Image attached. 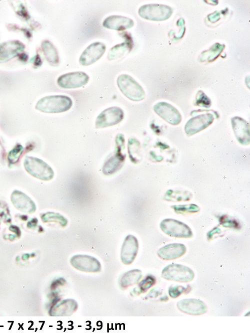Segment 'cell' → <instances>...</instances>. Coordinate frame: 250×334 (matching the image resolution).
<instances>
[{
  "label": "cell",
  "instance_id": "obj_1",
  "mask_svg": "<svg viewBox=\"0 0 250 334\" xmlns=\"http://www.w3.org/2000/svg\"><path fill=\"white\" fill-rule=\"evenodd\" d=\"M72 105V100L67 96L50 95L40 99L35 108L42 112L56 113L68 111Z\"/></svg>",
  "mask_w": 250,
  "mask_h": 334
},
{
  "label": "cell",
  "instance_id": "obj_2",
  "mask_svg": "<svg viewBox=\"0 0 250 334\" xmlns=\"http://www.w3.org/2000/svg\"><path fill=\"white\" fill-rule=\"evenodd\" d=\"M24 165L26 171L36 178L46 181L54 178V172L52 168L41 159L26 156Z\"/></svg>",
  "mask_w": 250,
  "mask_h": 334
},
{
  "label": "cell",
  "instance_id": "obj_3",
  "mask_svg": "<svg viewBox=\"0 0 250 334\" xmlns=\"http://www.w3.org/2000/svg\"><path fill=\"white\" fill-rule=\"evenodd\" d=\"M117 85L122 93L132 101H141L145 97V93L142 87L128 74L120 75L117 79Z\"/></svg>",
  "mask_w": 250,
  "mask_h": 334
},
{
  "label": "cell",
  "instance_id": "obj_4",
  "mask_svg": "<svg viewBox=\"0 0 250 334\" xmlns=\"http://www.w3.org/2000/svg\"><path fill=\"white\" fill-rule=\"evenodd\" d=\"M194 273L192 269L182 264H172L166 266L162 272V277L166 280L179 282L192 280Z\"/></svg>",
  "mask_w": 250,
  "mask_h": 334
},
{
  "label": "cell",
  "instance_id": "obj_5",
  "mask_svg": "<svg viewBox=\"0 0 250 334\" xmlns=\"http://www.w3.org/2000/svg\"><path fill=\"white\" fill-rule=\"evenodd\" d=\"M138 14L142 18L150 21H162L167 20L172 15L171 7L161 4H148L140 7Z\"/></svg>",
  "mask_w": 250,
  "mask_h": 334
},
{
  "label": "cell",
  "instance_id": "obj_6",
  "mask_svg": "<svg viewBox=\"0 0 250 334\" xmlns=\"http://www.w3.org/2000/svg\"><path fill=\"white\" fill-rule=\"evenodd\" d=\"M160 228L166 234L176 238H189L192 236L191 229L186 224L174 219H165Z\"/></svg>",
  "mask_w": 250,
  "mask_h": 334
},
{
  "label": "cell",
  "instance_id": "obj_7",
  "mask_svg": "<svg viewBox=\"0 0 250 334\" xmlns=\"http://www.w3.org/2000/svg\"><path fill=\"white\" fill-rule=\"evenodd\" d=\"M123 110L116 106L110 107L103 110L97 116L95 126L96 128H104L116 125L123 119Z\"/></svg>",
  "mask_w": 250,
  "mask_h": 334
},
{
  "label": "cell",
  "instance_id": "obj_8",
  "mask_svg": "<svg viewBox=\"0 0 250 334\" xmlns=\"http://www.w3.org/2000/svg\"><path fill=\"white\" fill-rule=\"evenodd\" d=\"M89 76L84 72L77 71L68 73L60 76L57 80L58 85L63 88H76L87 84Z\"/></svg>",
  "mask_w": 250,
  "mask_h": 334
},
{
  "label": "cell",
  "instance_id": "obj_9",
  "mask_svg": "<svg viewBox=\"0 0 250 334\" xmlns=\"http://www.w3.org/2000/svg\"><path fill=\"white\" fill-rule=\"evenodd\" d=\"M70 262L74 268L81 271L97 272L101 269L100 261L90 255H75L71 258Z\"/></svg>",
  "mask_w": 250,
  "mask_h": 334
},
{
  "label": "cell",
  "instance_id": "obj_10",
  "mask_svg": "<svg viewBox=\"0 0 250 334\" xmlns=\"http://www.w3.org/2000/svg\"><path fill=\"white\" fill-rule=\"evenodd\" d=\"M106 49V46L103 43L97 42L91 44L80 55V63L82 66H88L95 63L102 57Z\"/></svg>",
  "mask_w": 250,
  "mask_h": 334
},
{
  "label": "cell",
  "instance_id": "obj_11",
  "mask_svg": "<svg viewBox=\"0 0 250 334\" xmlns=\"http://www.w3.org/2000/svg\"><path fill=\"white\" fill-rule=\"evenodd\" d=\"M154 112L167 122L174 125L178 124L182 120L179 111L172 105L165 102H160L154 106Z\"/></svg>",
  "mask_w": 250,
  "mask_h": 334
},
{
  "label": "cell",
  "instance_id": "obj_12",
  "mask_svg": "<svg viewBox=\"0 0 250 334\" xmlns=\"http://www.w3.org/2000/svg\"><path fill=\"white\" fill-rule=\"evenodd\" d=\"M214 120V116L211 113L198 115L187 121L184 127L185 132L188 135H194L210 126Z\"/></svg>",
  "mask_w": 250,
  "mask_h": 334
},
{
  "label": "cell",
  "instance_id": "obj_13",
  "mask_svg": "<svg viewBox=\"0 0 250 334\" xmlns=\"http://www.w3.org/2000/svg\"><path fill=\"white\" fill-rule=\"evenodd\" d=\"M24 48V45L18 40H9L0 43V63L16 57Z\"/></svg>",
  "mask_w": 250,
  "mask_h": 334
},
{
  "label": "cell",
  "instance_id": "obj_14",
  "mask_svg": "<svg viewBox=\"0 0 250 334\" xmlns=\"http://www.w3.org/2000/svg\"><path fill=\"white\" fill-rule=\"evenodd\" d=\"M138 250V242L136 237L132 235H128L122 245L120 258L125 264L132 263L136 256Z\"/></svg>",
  "mask_w": 250,
  "mask_h": 334
},
{
  "label": "cell",
  "instance_id": "obj_15",
  "mask_svg": "<svg viewBox=\"0 0 250 334\" xmlns=\"http://www.w3.org/2000/svg\"><path fill=\"white\" fill-rule=\"evenodd\" d=\"M178 308L182 312L193 315H198L207 311L206 304L197 299H184L177 302Z\"/></svg>",
  "mask_w": 250,
  "mask_h": 334
},
{
  "label": "cell",
  "instance_id": "obj_16",
  "mask_svg": "<svg viewBox=\"0 0 250 334\" xmlns=\"http://www.w3.org/2000/svg\"><path fill=\"white\" fill-rule=\"evenodd\" d=\"M11 201L18 210L26 213H32L36 210V206L32 200L23 192L14 190L10 196Z\"/></svg>",
  "mask_w": 250,
  "mask_h": 334
},
{
  "label": "cell",
  "instance_id": "obj_17",
  "mask_svg": "<svg viewBox=\"0 0 250 334\" xmlns=\"http://www.w3.org/2000/svg\"><path fill=\"white\" fill-rule=\"evenodd\" d=\"M231 121L234 132L238 142L243 145L248 144L250 127L247 121L238 116L232 117Z\"/></svg>",
  "mask_w": 250,
  "mask_h": 334
},
{
  "label": "cell",
  "instance_id": "obj_18",
  "mask_svg": "<svg viewBox=\"0 0 250 334\" xmlns=\"http://www.w3.org/2000/svg\"><path fill=\"white\" fill-rule=\"evenodd\" d=\"M186 246L181 243H172L160 248L158 251V256L165 260L177 259L185 254Z\"/></svg>",
  "mask_w": 250,
  "mask_h": 334
},
{
  "label": "cell",
  "instance_id": "obj_19",
  "mask_svg": "<svg viewBox=\"0 0 250 334\" xmlns=\"http://www.w3.org/2000/svg\"><path fill=\"white\" fill-rule=\"evenodd\" d=\"M102 25L108 29L122 31L132 27L134 22L132 19L126 17L112 15L104 19Z\"/></svg>",
  "mask_w": 250,
  "mask_h": 334
},
{
  "label": "cell",
  "instance_id": "obj_20",
  "mask_svg": "<svg viewBox=\"0 0 250 334\" xmlns=\"http://www.w3.org/2000/svg\"><path fill=\"white\" fill-rule=\"evenodd\" d=\"M78 306V303L74 299H65L54 307L51 311L52 315L70 316L76 310Z\"/></svg>",
  "mask_w": 250,
  "mask_h": 334
},
{
  "label": "cell",
  "instance_id": "obj_21",
  "mask_svg": "<svg viewBox=\"0 0 250 334\" xmlns=\"http://www.w3.org/2000/svg\"><path fill=\"white\" fill-rule=\"evenodd\" d=\"M117 150L116 153L110 158L104 165L102 172L106 175L112 174L118 171L124 161L126 155L120 153L121 150Z\"/></svg>",
  "mask_w": 250,
  "mask_h": 334
},
{
  "label": "cell",
  "instance_id": "obj_22",
  "mask_svg": "<svg viewBox=\"0 0 250 334\" xmlns=\"http://www.w3.org/2000/svg\"><path fill=\"white\" fill-rule=\"evenodd\" d=\"M41 47L49 64L53 66L58 65L59 57L56 49L53 44L48 40H44L42 43Z\"/></svg>",
  "mask_w": 250,
  "mask_h": 334
},
{
  "label": "cell",
  "instance_id": "obj_23",
  "mask_svg": "<svg viewBox=\"0 0 250 334\" xmlns=\"http://www.w3.org/2000/svg\"><path fill=\"white\" fill-rule=\"evenodd\" d=\"M142 277L141 270L133 269L124 273L120 277V284L121 287L126 288L137 283Z\"/></svg>",
  "mask_w": 250,
  "mask_h": 334
},
{
  "label": "cell",
  "instance_id": "obj_24",
  "mask_svg": "<svg viewBox=\"0 0 250 334\" xmlns=\"http://www.w3.org/2000/svg\"><path fill=\"white\" fill-rule=\"evenodd\" d=\"M132 44L131 39L128 38L124 42L114 46L110 50L108 56V59L112 60L122 57L126 52L131 50L132 47Z\"/></svg>",
  "mask_w": 250,
  "mask_h": 334
},
{
  "label": "cell",
  "instance_id": "obj_25",
  "mask_svg": "<svg viewBox=\"0 0 250 334\" xmlns=\"http://www.w3.org/2000/svg\"><path fill=\"white\" fill-rule=\"evenodd\" d=\"M224 48V45L219 43L214 44L209 50L204 51L201 54L200 59L201 61H212L218 57Z\"/></svg>",
  "mask_w": 250,
  "mask_h": 334
},
{
  "label": "cell",
  "instance_id": "obj_26",
  "mask_svg": "<svg viewBox=\"0 0 250 334\" xmlns=\"http://www.w3.org/2000/svg\"><path fill=\"white\" fill-rule=\"evenodd\" d=\"M41 218L44 222H55L62 227H65L68 224L66 218L60 214L54 212H48L44 214Z\"/></svg>",
  "mask_w": 250,
  "mask_h": 334
},
{
  "label": "cell",
  "instance_id": "obj_27",
  "mask_svg": "<svg viewBox=\"0 0 250 334\" xmlns=\"http://www.w3.org/2000/svg\"><path fill=\"white\" fill-rule=\"evenodd\" d=\"M177 213L182 214V213L190 212L195 213L200 210V208L194 204H188L184 205H174L171 206Z\"/></svg>",
  "mask_w": 250,
  "mask_h": 334
},
{
  "label": "cell",
  "instance_id": "obj_28",
  "mask_svg": "<svg viewBox=\"0 0 250 334\" xmlns=\"http://www.w3.org/2000/svg\"><path fill=\"white\" fill-rule=\"evenodd\" d=\"M196 105L208 108L210 107L211 101L202 91H199L196 98Z\"/></svg>",
  "mask_w": 250,
  "mask_h": 334
},
{
  "label": "cell",
  "instance_id": "obj_29",
  "mask_svg": "<svg viewBox=\"0 0 250 334\" xmlns=\"http://www.w3.org/2000/svg\"><path fill=\"white\" fill-rule=\"evenodd\" d=\"M156 282V278L152 276H148L142 280L139 284L140 290L142 292H146L150 287L153 286Z\"/></svg>",
  "mask_w": 250,
  "mask_h": 334
},
{
  "label": "cell",
  "instance_id": "obj_30",
  "mask_svg": "<svg viewBox=\"0 0 250 334\" xmlns=\"http://www.w3.org/2000/svg\"><path fill=\"white\" fill-rule=\"evenodd\" d=\"M23 149L22 146L20 144L18 146H16L9 153L8 156L9 161L12 163L16 161V160L18 159L20 155L22 153Z\"/></svg>",
  "mask_w": 250,
  "mask_h": 334
},
{
  "label": "cell",
  "instance_id": "obj_31",
  "mask_svg": "<svg viewBox=\"0 0 250 334\" xmlns=\"http://www.w3.org/2000/svg\"><path fill=\"white\" fill-rule=\"evenodd\" d=\"M185 290L186 288L182 286H170L168 288V294L171 297L176 298Z\"/></svg>",
  "mask_w": 250,
  "mask_h": 334
},
{
  "label": "cell",
  "instance_id": "obj_32",
  "mask_svg": "<svg viewBox=\"0 0 250 334\" xmlns=\"http://www.w3.org/2000/svg\"><path fill=\"white\" fill-rule=\"evenodd\" d=\"M215 13H216V14H214H214H211V15H212V17L214 16V17H210V16H208L209 20H210V21L211 22H216V21L218 20L219 19V15H220V14H219L217 12H216Z\"/></svg>",
  "mask_w": 250,
  "mask_h": 334
}]
</instances>
